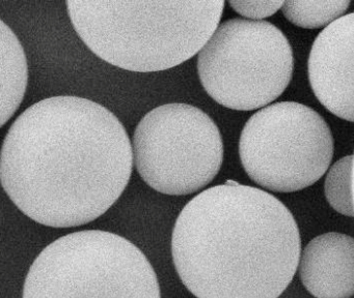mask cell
Returning a JSON list of instances; mask_svg holds the SVG:
<instances>
[{
  "label": "cell",
  "instance_id": "cell-1",
  "mask_svg": "<svg viewBox=\"0 0 354 298\" xmlns=\"http://www.w3.org/2000/svg\"><path fill=\"white\" fill-rule=\"evenodd\" d=\"M133 150L119 118L100 103L61 95L22 112L6 135L0 179L41 225L70 228L104 215L131 177Z\"/></svg>",
  "mask_w": 354,
  "mask_h": 298
},
{
  "label": "cell",
  "instance_id": "cell-2",
  "mask_svg": "<svg viewBox=\"0 0 354 298\" xmlns=\"http://www.w3.org/2000/svg\"><path fill=\"white\" fill-rule=\"evenodd\" d=\"M178 275L198 298H279L299 264L291 211L260 188L227 181L185 205L171 235Z\"/></svg>",
  "mask_w": 354,
  "mask_h": 298
},
{
  "label": "cell",
  "instance_id": "cell-3",
  "mask_svg": "<svg viewBox=\"0 0 354 298\" xmlns=\"http://www.w3.org/2000/svg\"><path fill=\"white\" fill-rule=\"evenodd\" d=\"M82 41L113 66L160 72L200 53L219 26L225 1H67Z\"/></svg>",
  "mask_w": 354,
  "mask_h": 298
},
{
  "label": "cell",
  "instance_id": "cell-4",
  "mask_svg": "<svg viewBox=\"0 0 354 298\" xmlns=\"http://www.w3.org/2000/svg\"><path fill=\"white\" fill-rule=\"evenodd\" d=\"M22 298H160V288L138 246L111 232L86 230L40 252Z\"/></svg>",
  "mask_w": 354,
  "mask_h": 298
},
{
  "label": "cell",
  "instance_id": "cell-5",
  "mask_svg": "<svg viewBox=\"0 0 354 298\" xmlns=\"http://www.w3.org/2000/svg\"><path fill=\"white\" fill-rule=\"evenodd\" d=\"M293 68L289 41L266 21H225L198 55V78L206 92L238 111L265 107L281 97Z\"/></svg>",
  "mask_w": 354,
  "mask_h": 298
},
{
  "label": "cell",
  "instance_id": "cell-6",
  "mask_svg": "<svg viewBox=\"0 0 354 298\" xmlns=\"http://www.w3.org/2000/svg\"><path fill=\"white\" fill-rule=\"evenodd\" d=\"M239 155L246 174L263 188L297 192L326 173L333 155V135L312 108L279 101L248 120L240 136Z\"/></svg>",
  "mask_w": 354,
  "mask_h": 298
},
{
  "label": "cell",
  "instance_id": "cell-7",
  "mask_svg": "<svg viewBox=\"0 0 354 298\" xmlns=\"http://www.w3.org/2000/svg\"><path fill=\"white\" fill-rule=\"evenodd\" d=\"M132 150L142 179L171 196L206 188L223 161L218 126L200 108L187 103H167L147 113L136 126Z\"/></svg>",
  "mask_w": 354,
  "mask_h": 298
},
{
  "label": "cell",
  "instance_id": "cell-8",
  "mask_svg": "<svg viewBox=\"0 0 354 298\" xmlns=\"http://www.w3.org/2000/svg\"><path fill=\"white\" fill-rule=\"evenodd\" d=\"M314 95L331 113L354 122V12L316 37L308 63Z\"/></svg>",
  "mask_w": 354,
  "mask_h": 298
},
{
  "label": "cell",
  "instance_id": "cell-9",
  "mask_svg": "<svg viewBox=\"0 0 354 298\" xmlns=\"http://www.w3.org/2000/svg\"><path fill=\"white\" fill-rule=\"evenodd\" d=\"M298 272L314 297H353L354 238L337 232L313 238L300 255Z\"/></svg>",
  "mask_w": 354,
  "mask_h": 298
},
{
  "label": "cell",
  "instance_id": "cell-10",
  "mask_svg": "<svg viewBox=\"0 0 354 298\" xmlns=\"http://www.w3.org/2000/svg\"><path fill=\"white\" fill-rule=\"evenodd\" d=\"M1 32V112L0 126H5L22 103L28 81L26 52L14 31L3 21Z\"/></svg>",
  "mask_w": 354,
  "mask_h": 298
},
{
  "label": "cell",
  "instance_id": "cell-11",
  "mask_svg": "<svg viewBox=\"0 0 354 298\" xmlns=\"http://www.w3.org/2000/svg\"><path fill=\"white\" fill-rule=\"evenodd\" d=\"M350 1H285L283 16L302 28H321L343 17Z\"/></svg>",
  "mask_w": 354,
  "mask_h": 298
},
{
  "label": "cell",
  "instance_id": "cell-12",
  "mask_svg": "<svg viewBox=\"0 0 354 298\" xmlns=\"http://www.w3.org/2000/svg\"><path fill=\"white\" fill-rule=\"evenodd\" d=\"M353 155H347L335 161L326 174L324 192L328 204L337 212L347 217H354Z\"/></svg>",
  "mask_w": 354,
  "mask_h": 298
},
{
  "label": "cell",
  "instance_id": "cell-13",
  "mask_svg": "<svg viewBox=\"0 0 354 298\" xmlns=\"http://www.w3.org/2000/svg\"><path fill=\"white\" fill-rule=\"evenodd\" d=\"M230 6L238 14L252 21H262L283 8V1H230Z\"/></svg>",
  "mask_w": 354,
  "mask_h": 298
},
{
  "label": "cell",
  "instance_id": "cell-14",
  "mask_svg": "<svg viewBox=\"0 0 354 298\" xmlns=\"http://www.w3.org/2000/svg\"><path fill=\"white\" fill-rule=\"evenodd\" d=\"M354 157V155H353ZM352 190H353V201H354V161H353V175H352Z\"/></svg>",
  "mask_w": 354,
  "mask_h": 298
}]
</instances>
